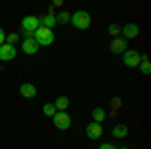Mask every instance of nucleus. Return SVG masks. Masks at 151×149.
<instances>
[{"label":"nucleus","mask_w":151,"mask_h":149,"mask_svg":"<svg viewBox=\"0 0 151 149\" xmlns=\"http://www.w3.org/2000/svg\"><path fill=\"white\" fill-rule=\"evenodd\" d=\"M85 133H87V137H89V139H99L101 135H103V127H101V123L91 121V123L87 125V129H85Z\"/></svg>","instance_id":"9"},{"label":"nucleus","mask_w":151,"mask_h":149,"mask_svg":"<svg viewBox=\"0 0 151 149\" xmlns=\"http://www.w3.org/2000/svg\"><path fill=\"white\" fill-rule=\"evenodd\" d=\"M20 97H24V99H35L36 97V87L35 85H30V83H24V85H20Z\"/></svg>","instance_id":"10"},{"label":"nucleus","mask_w":151,"mask_h":149,"mask_svg":"<svg viewBox=\"0 0 151 149\" xmlns=\"http://www.w3.org/2000/svg\"><path fill=\"white\" fill-rule=\"evenodd\" d=\"M20 48H22L24 55H36L40 46L35 42V38H32V36H26V38L22 40V45H20Z\"/></svg>","instance_id":"6"},{"label":"nucleus","mask_w":151,"mask_h":149,"mask_svg":"<svg viewBox=\"0 0 151 149\" xmlns=\"http://www.w3.org/2000/svg\"><path fill=\"white\" fill-rule=\"evenodd\" d=\"M125 50H127V40H125V38H115V40L111 42V53L123 55Z\"/></svg>","instance_id":"11"},{"label":"nucleus","mask_w":151,"mask_h":149,"mask_svg":"<svg viewBox=\"0 0 151 149\" xmlns=\"http://www.w3.org/2000/svg\"><path fill=\"white\" fill-rule=\"evenodd\" d=\"M69 97H58L57 101H55V109H57V111H67V109H69Z\"/></svg>","instance_id":"14"},{"label":"nucleus","mask_w":151,"mask_h":149,"mask_svg":"<svg viewBox=\"0 0 151 149\" xmlns=\"http://www.w3.org/2000/svg\"><path fill=\"white\" fill-rule=\"evenodd\" d=\"M20 26H22L24 38H26V36H32L35 30L40 26V18H38V16H24L22 22H20Z\"/></svg>","instance_id":"3"},{"label":"nucleus","mask_w":151,"mask_h":149,"mask_svg":"<svg viewBox=\"0 0 151 149\" xmlns=\"http://www.w3.org/2000/svg\"><path fill=\"white\" fill-rule=\"evenodd\" d=\"M32 38H35V42L38 46H48L55 42V32L50 30V28H45V26H38L35 30V35H32Z\"/></svg>","instance_id":"1"},{"label":"nucleus","mask_w":151,"mask_h":149,"mask_svg":"<svg viewBox=\"0 0 151 149\" xmlns=\"http://www.w3.org/2000/svg\"><path fill=\"white\" fill-rule=\"evenodd\" d=\"M121 35H123L125 40H127V38H137V36H139V26L133 24V22L123 24V26H121Z\"/></svg>","instance_id":"8"},{"label":"nucleus","mask_w":151,"mask_h":149,"mask_svg":"<svg viewBox=\"0 0 151 149\" xmlns=\"http://www.w3.org/2000/svg\"><path fill=\"white\" fill-rule=\"evenodd\" d=\"M109 35L117 38V36L121 35V26H119V24H111V26H109Z\"/></svg>","instance_id":"19"},{"label":"nucleus","mask_w":151,"mask_h":149,"mask_svg":"<svg viewBox=\"0 0 151 149\" xmlns=\"http://www.w3.org/2000/svg\"><path fill=\"white\" fill-rule=\"evenodd\" d=\"M42 113L47 115V117H55V113H57V109H55V105H52V103H47L45 107H42Z\"/></svg>","instance_id":"18"},{"label":"nucleus","mask_w":151,"mask_h":149,"mask_svg":"<svg viewBox=\"0 0 151 149\" xmlns=\"http://www.w3.org/2000/svg\"><path fill=\"white\" fill-rule=\"evenodd\" d=\"M4 42H6V32H4V30L0 28V46L4 45Z\"/></svg>","instance_id":"22"},{"label":"nucleus","mask_w":151,"mask_h":149,"mask_svg":"<svg viewBox=\"0 0 151 149\" xmlns=\"http://www.w3.org/2000/svg\"><path fill=\"white\" fill-rule=\"evenodd\" d=\"M141 58H143V55H139V53H137V50H133V48H127V50L123 53V63H125V67H129V69L139 67Z\"/></svg>","instance_id":"5"},{"label":"nucleus","mask_w":151,"mask_h":149,"mask_svg":"<svg viewBox=\"0 0 151 149\" xmlns=\"http://www.w3.org/2000/svg\"><path fill=\"white\" fill-rule=\"evenodd\" d=\"M117 149H129V147H117Z\"/></svg>","instance_id":"23"},{"label":"nucleus","mask_w":151,"mask_h":149,"mask_svg":"<svg viewBox=\"0 0 151 149\" xmlns=\"http://www.w3.org/2000/svg\"><path fill=\"white\" fill-rule=\"evenodd\" d=\"M55 18H57V24H65V22H69V20H70V12L60 10L58 14H55Z\"/></svg>","instance_id":"16"},{"label":"nucleus","mask_w":151,"mask_h":149,"mask_svg":"<svg viewBox=\"0 0 151 149\" xmlns=\"http://www.w3.org/2000/svg\"><path fill=\"white\" fill-rule=\"evenodd\" d=\"M16 53H18V50H16L14 45H6V42H4V45L0 46V60H4V63H6V60H12V58L16 57Z\"/></svg>","instance_id":"7"},{"label":"nucleus","mask_w":151,"mask_h":149,"mask_svg":"<svg viewBox=\"0 0 151 149\" xmlns=\"http://www.w3.org/2000/svg\"><path fill=\"white\" fill-rule=\"evenodd\" d=\"M139 69H141V73L143 75H149L151 73V63H149V58L143 55V58H141V63H139Z\"/></svg>","instance_id":"15"},{"label":"nucleus","mask_w":151,"mask_h":149,"mask_svg":"<svg viewBox=\"0 0 151 149\" xmlns=\"http://www.w3.org/2000/svg\"><path fill=\"white\" fill-rule=\"evenodd\" d=\"M99 149H117V145H113V143H103V145H99Z\"/></svg>","instance_id":"21"},{"label":"nucleus","mask_w":151,"mask_h":149,"mask_svg":"<svg viewBox=\"0 0 151 149\" xmlns=\"http://www.w3.org/2000/svg\"><path fill=\"white\" fill-rule=\"evenodd\" d=\"M52 123H55V127H57V129L65 131V129H69V127H70L73 119H70V115L67 113V111H57V113H55V117H52Z\"/></svg>","instance_id":"4"},{"label":"nucleus","mask_w":151,"mask_h":149,"mask_svg":"<svg viewBox=\"0 0 151 149\" xmlns=\"http://www.w3.org/2000/svg\"><path fill=\"white\" fill-rule=\"evenodd\" d=\"M127 133H129L127 125H115V127H113V137H115V139L127 137Z\"/></svg>","instance_id":"13"},{"label":"nucleus","mask_w":151,"mask_h":149,"mask_svg":"<svg viewBox=\"0 0 151 149\" xmlns=\"http://www.w3.org/2000/svg\"><path fill=\"white\" fill-rule=\"evenodd\" d=\"M75 28H79V30H87L89 26H91V14L87 10H77L75 14H70V20H69Z\"/></svg>","instance_id":"2"},{"label":"nucleus","mask_w":151,"mask_h":149,"mask_svg":"<svg viewBox=\"0 0 151 149\" xmlns=\"http://www.w3.org/2000/svg\"><path fill=\"white\" fill-rule=\"evenodd\" d=\"M55 24H57V18H55V14H47V16H42L40 18V26H45V28H55Z\"/></svg>","instance_id":"12"},{"label":"nucleus","mask_w":151,"mask_h":149,"mask_svg":"<svg viewBox=\"0 0 151 149\" xmlns=\"http://www.w3.org/2000/svg\"><path fill=\"white\" fill-rule=\"evenodd\" d=\"M105 117H107V111L101 109V107H97V109L93 111V121H95V123H101Z\"/></svg>","instance_id":"17"},{"label":"nucleus","mask_w":151,"mask_h":149,"mask_svg":"<svg viewBox=\"0 0 151 149\" xmlns=\"http://www.w3.org/2000/svg\"><path fill=\"white\" fill-rule=\"evenodd\" d=\"M18 40V35L16 32H10V35H6V45H14Z\"/></svg>","instance_id":"20"}]
</instances>
